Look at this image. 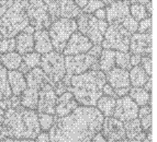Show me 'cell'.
<instances>
[{"instance_id":"cell-1","label":"cell","mask_w":157,"mask_h":142,"mask_svg":"<svg viewBox=\"0 0 157 142\" xmlns=\"http://www.w3.org/2000/svg\"><path fill=\"white\" fill-rule=\"evenodd\" d=\"M105 116L94 106H78L64 117H56L48 130L50 142H90L101 130Z\"/></svg>"},{"instance_id":"cell-2","label":"cell","mask_w":157,"mask_h":142,"mask_svg":"<svg viewBox=\"0 0 157 142\" xmlns=\"http://www.w3.org/2000/svg\"><path fill=\"white\" fill-rule=\"evenodd\" d=\"M41 132L37 113L22 105L5 111L0 134L16 139H35Z\"/></svg>"},{"instance_id":"cell-3","label":"cell","mask_w":157,"mask_h":142,"mask_svg":"<svg viewBox=\"0 0 157 142\" xmlns=\"http://www.w3.org/2000/svg\"><path fill=\"white\" fill-rule=\"evenodd\" d=\"M105 80V73L101 70H87L80 75H73L69 80L68 91L75 100L82 106H96L98 98L102 94Z\"/></svg>"},{"instance_id":"cell-4","label":"cell","mask_w":157,"mask_h":142,"mask_svg":"<svg viewBox=\"0 0 157 142\" xmlns=\"http://www.w3.org/2000/svg\"><path fill=\"white\" fill-rule=\"evenodd\" d=\"M29 25L24 0H16L0 18V33L3 37H14Z\"/></svg>"},{"instance_id":"cell-5","label":"cell","mask_w":157,"mask_h":142,"mask_svg":"<svg viewBox=\"0 0 157 142\" xmlns=\"http://www.w3.org/2000/svg\"><path fill=\"white\" fill-rule=\"evenodd\" d=\"M77 30L81 34L91 41L94 45H101L103 35L108 27V22L105 20H99L91 13H81L77 16L76 20Z\"/></svg>"},{"instance_id":"cell-6","label":"cell","mask_w":157,"mask_h":142,"mask_svg":"<svg viewBox=\"0 0 157 142\" xmlns=\"http://www.w3.org/2000/svg\"><path fill=\"white\" fill-rule=\"evenodd\" d=\"M76 31L77 23L75 19L59 18L53 21L47 30L53 48L58 53H63L67 41L71 36V34Z\"/></svg>"},{"instance_id":"cell-7","label":"cell","mask_w":157,"mask_h":142,"mask_svg":"<svg viewBox=\"0 0 157 142\" xmlns=\"http://www.w3.org/2000/svg\"><path fill=\"white\" fill-rule=\"evenodd\" d=\"M65 59V69L66 75L63 81L66 85H69V80L73 75H80L87 70H99L98 67V58L90 55L89 53L78 55H68L64 56Z\"/></svg>"},{"instance_id":"cell-8","label":"cell","mask_w":157,"mask_h":142,"mask_svg":"<svg viewBox=\"0 0 157 142\" xmlns=\"http://www.w3.org/2000/svg\"><path fill=\"white\" fill-rule=\"evenodd\" d=\"M40 67L50 79L52 86L63 80L66 75L64 55L56 50H52L47 54L42 55Z\"/></svg>"},{"instance_id":"cell-9","label":"cell","mask_w":157,"mask_h":142,"mask_svg":"<svg viewBox=\"0 0 157 142\" xmlns=\"http://www.w3.org/2000/svg\"><path fill=\"white\" fill-rule=\"evenodd\" d=\"M131 33H128L122 24H109L101 42V47L115 52H128Z\"/></svg>"},{"instance_id":"cell-10","label":"cell","mask_w":157,"mask_h":142,"mask_svg":"<svg viewBox=\"0 0 157 142\" xmlns=\"http://www.w3.org/2000/svg\"><path fill=\"white\" fill-rule=\"evenodd\" d=\"M24 8L29 24L34 30H47L50 27L52 20L43 0H24Z\"/></svg>"},{"instance_id":"cell-11","label":"cell","mask_w":157,"mask_h":142,"mask_svg":"<svg viewBox=\"0 0 157 142\" xmlns=\"http://www.w3.org/2000/svg\"><path fill=\"white\" fill-rule=\"evenodd\" d=\"M47 7L51 20L55 21L59 18L76 19L81 13V9L74 0H43Z\"/></svg>"},{"instance_id":"cell-12","label":"cell","mask_w":157,"mask_h":142,"mask_svg":"<svg viewBox=\"0 0 157 142\" xmlns=\"http://www.w3.org/2000/svg\"><path fill=\"white\" fill-rule=\"evenodd\" d=\"M139 106L128 95L121 96L115 101V107L112 116L121 122H128L131 119L137 118Z\"/></svg>"},{"instance_id":"cell-13","label":"cell","mask_w":157,"mask_h":142,"mask_svg":"<svg viewBox=\"0 0 157 142\" xmlns=\"http://www.w3.org/2000/svg\"><path fill=\"white\" fill-rule=\"evenodd\" d=\"M100 132L108 142H115L125 138L123 122L114 118L113 116L103 118Z\"/></svg>"},{"instance_id":"cell-14","label":"cell","mask_w":157,"mask_h":142,"mask_svg":"<svg viewBox=\"0 0 157 142\" xmlns=\"http://www.w3.org/2000/svg\"><path fill=\"white\" fill-rule=\"evenodd\" d=\"M92 45L94 44L88 37L85 36L84 34H81L79 31H76L71 34V36L67 41L62 54L64 56L85 54L91 48Z\"/></svg>"},{"instance_id":"cell-15","label":"cell","mask_w":157,"mask_h":142,"mask_svg":"<svg viewBox=\"0 0 157 142\" xmlns=\"http://www.w3.org/2000/svg\"><path fill=\"white\" fill-rule=\"evenodd\" d=\"M128 52L131 54L141 55H152L153 52V39L152 33H136L132 34L128 45Z\"/></svg>"},{"instance_id":"cell-16","label":"cell","mask_w":157,"mask_h":142,"mask_svg":"<svg viewBox=\"0 0 157 142\" xmlns=\"http://www.w3.org/2000/svg\"><path fill=\"white\" fill-rule=\"evenodd\" d=\"M107 5L105 21L108 24H121L130 14V3L128 0H117Z\"/></svg>"},{"instance_id":"cell-17","label":"cell","mask_w":157,"mask_h":142,"mask_svg":"<svg viewBox=\"0 0 157 142\" xmlns=\"http://www.w3.org/2000/svg\"><path fill=\"white\" fill-rule=\"evenodd\" d=\"M56 98H57V95H56L52 84L48 83V84L44 85V86L39 91L36 111H39V113L55 115Z\"/></svg>"},{"instance_id":"cell-18","label":"cell","mask_w":157,"mask_h":142,"mask_svg":"<svg viewBox=\"0 0 157 142\" xmlns=\"http://www.w3.org/2000/svg\"><path fill=\"white\" fill-rule=\"evenodd\" d=\"M79 106L78 102L75 100L71 92L66 91L63 94L57 96L55 104V116L56 117H64L68 114H71L73 111Z\"/></svg>"},{"instance_id":"cell-19","label":"cell","mask_w":157,"mask_h":142,"mask_svg":"<svg viewBox=\"0 0 157 142\" xmlns=\"http://www.w3.org/2000/svg\"><path fill=\"white\" fill-rule=\"evenodd\" d=\"M105 80L108 84H110L113 90L131 86L130 77H128V70L122 69L119 67H113L105 73Z\"/></svg>"},{"instance_id":"cell-20","label":"cell","mask_w":157,"mask_h":142,"mask_svg":"<svg viewBox=\"0 0 157 142\" xmlns=\"http://www.w3.org/2000/svg\"><path fill=\"white\" fill-rule=\"evenodd\" d=\"M24 77H25L28 88L34 89V90L40 91L44 85L48 84V83L51 84L50 79L47 78V75L44 73V71L41 69V67H35L30 69L24 75Z\"/></svg>"},{"instance_id":"cell-21","label":"cell","mask_w":157,"mask_h":142,"mask_svg":"<svg viewBox=\"0 0 157 142\" xmlns=\"http://www.w3.org/2000/svg\"><path fill=\"white\" fill-rule=\"evenodd\" d=\"M34 50L40 55H44L52 52L53 45L47 30H35L33 33Z\"/></svg>"},{"instance_id":"cell-22","label":"cell","mask_w":157,"mask_h":142,"mask_svg":"<svg viewBox=\"0 0 157 142\" xmlns=\"http://www.w3.org/2000/svg\"><path fill=\"white\" fill-rule=\"evenodd\" d=\"M8 82L12 95L19 96L28 88L25 77L19 70H8Z\"/></svg>"},{"instance_id":"cell-23","label":"cell","mask_w":157,"mask_h":142,"mask_svg":"<svg viewBox=\"0 0 157 142\" xmlns=\"http://www.w3.org/2000/svg\"><path fill=\"white\" fill-rule=\"evenodd\" d=\"M14 39H16V50L21 56L34 50L33 34L26 33V32L22 31L18 35L14 36Z\"/></svg>"},{"instance_id":"cell-24","label":"cell","mask_w":157,"mask_h":142,"mask_svg":"<svg viewBox=\"0 0 157 142\" xmlns=\"http://www.w3.org/2000/svg\"><path fill=\"white\" fill-rule=\"evenodd\" d=\"M124 130H125V138L128 139H137L143 141L146 132L143 131L139 118H134L128 122H124Z\"/></svg>"},{"instance_id":"cell-25","label":"cell","mask_w":157,"mask_h":142,"mask_svg":"<svg viewBox=\"0 0 157 142\" xmlns=\"http://www.w3.org/2000/svg\"><path fill=\"white\" fill-rule=\"evenodd\" d=\"M98 67H99V70H101L105 73L115 67V50L105 48L102 49L98 58Z\"/></svg>"},{"instance_id":"cell-26","label":"cell","mask_w":157,"mask_h":142,"mask_svg":"<svg viewBox=\"0 0 157 142\" xmlns=\"http://www.w3.org/2000/svg\"><path fill=\"white\" fill-rule=\"evenodd\" d=\"M130 83L132 86H144L146 81L148 80L149 75L145 72V70L142 68L141 65L133 66L128 71Z\"/></svg>"},{"instance_id":"cell-27","label":"cell","mask_w":157,"mask_h":142,"mask_svg":"<svg viewBox=\"0 0 157 142\" xmlns=\"http://www.w3.org/2000/svg\"><path fill=\"white\" fill-rule=\"evenodd\" d=\"M19 96H20V103L23 107L36 111L39 91L31 88H26Z\"/></svg>"},{"instance_id":"cell-28","label":"cell","mask_w":157,"mask_h":142,"mask_svg":"<svg viewBox=\"0 0 157 142\" xmlns=\"http://www.w3.org/2000/svg\"><path fill=\"white\" fill-rule=\"evenodd\" d=\"M128 96L137 104V106H144L151 104V93L143 86H133L128 91Z\"/></svg>"},{"instance_id":"cell-29","label":"cell","mask_w":157,"mask_h":142,"mask_svg":"<svg viewBox=\"0 0 157 142\" xmlns=\"http://www.w3.org/2000/svg\"><path fill=\"white\" fill-rule=\"evenodd\" d=\"M115 101H117V98L114 97H111V96H108V95H101L98 98L96 106H97V108L99 109L100 113L103 116L110 117L112 116L113 111H114Z\"/></svg>"},{"instance_id":"cell-30","label":"cell","mask_w":157,"mask_h":142,"mask_svg":"<svg viewBox=\"0 0 157 142\" xmlns=\"http://www.w3.org/2000/svg\"><path fill=\"white\" fill-rule=\"evenodd\" d=\"M0 62L7 70H18V68L20 67L22 62V56L19 53H17L16 50L1 54Z\"/></svg>"},{"instance_id":"cell-31","label":"cell","mask_w":157,"mask_h":142,"mask_svg":"<svg viewBox=\"0 0 157 142\" xmlns=\"http://www.w3.org/2000/svg\"><path fill=\"white\" fill-rule=\"evenodd\" d=\"M137 117H139V120L141 122L143 131H149L152 128V108H151V105L147 104V105L141 106V108H139Z\"/></svg>"},{"instance_id":"cell-32","label":"cell","mask_w":157,"mask_h":142,"mask_svg":"<svg viewBox=\"0 0 157 142\" xmlns=\"http://www.w3.org/2000/svg\"><path fill=\"white\" fill-rule=\"evenodd\" d=\"M12 95L8 82V70L0 64V101Z\"/></svg>"},{"instance_id":"cell-33","label":"cell","mask_w":157,"mask_h":142,"mask_svg":"<svg viewBox=\"0 0 157 142\" xmlns=\"http://www.w3.org/2000/svg\"><path fill=\"white\" fill-rule=\"evenodd\" d=\"M37 119H39V125L41 130L47 131L51 129V127L55 122L56 116L55 115H51V114L45 113H39L37 114Z\"/></svg>"},{"instance_id":"cell-34","label":"cell","mask_w":157,"mask_h":142,"mask_svg":"<svg viewBox=\"0 0 157 142\" xmlns=\"http://www.w3.org/2000/svg\"><path fill=\"white\" fill-rule=\"evenodd\" d=\"M130 57H131V54L128 52H115V66L122 69L130 70L132 68Z\"/></svg>"},{"instance_id":"cell-35","label":"cell","mask_w":157,"mask_h":142,"mask_svg":"<svg viewBox=\"0 0 157 142\" xmlns=\"http://www.w3.org/2000/svg\"><path fill=\"white\" fill-rule=\"evenodd\" d=\"M130 14L135 19L137 22H140L143 19L147 18L148 13L145 8V5H140V3H133L130 5Z\"/></svg>"},{"instance_id":"cell-36","label":"cell","mask_w":157,"mask_h":142,"mask_svg":"<svg viewBox=\"0 0 157 142\" xmlns=\"http://www.w3.org/2000/svg\"><path fill=\"white\" fill-rule=\"evenodd\" d=\"M22 61L29 67V69H32V68H35V67H40L41 55H40L39 53L34 52L33 50V52L23 55V56H22Z\"/></svg>"},{"instance_id":"cell-37","label":"cell","mask_w":157,"mask_h":142,"mask_svg":"<svg viewBox=\"0 0 157 142\" xmlns=\"http://www.w3.org/2000/svg\"><path fill=\"white\" fill-rule=\"evenodd\" d=\"M16 50V39L14 37H3L0 43V54H6Z\"/></svg>"},{"instance_id":"cell-38","label":"cell","mask_w":157,"mask_h":142,"mask_svg":"<svg viewBox=\"0 0 157 142\" xmlns=\"http://www.w3.org/2000/svg\"><path fill=\"white\" fill-rule=\"evenodd\" d=\"M121 24H122V26L125 28L128 33L134 34V33H136V32H137L139 22H137V21H136L135 19H134L133 16H131V14H128V16H126L125 19H124L123 22H122Z\"/></svg>"},{"instance_id":"cell-39","label":"cell","mask_w":157,"mask_h":142,"mask_svg":"<svg viewBox=\"0 0 157 142\" xmlns=\"http://www.w3.org/2000/svg\"><path fill=\"white\" fill-rule=\"evenodd\" d=\"M105 5L102 2L101 0H89L87 5H85L84 8L81 9V11L85 13H94V11H97L100 8H105Z\"/></svg>"},{"instance_id":"cell-40","label":"cell","mask_w":157,"mask_h":142,"mask_svg":"<svg viewBox=\"0 0 157 142\" xmlns=\"http://www.w3.org/2000/svg\"><path fill=\"white\" fill-rule=\"evenodd\" d=\"M137 32L139 33H152V19L151 16L143 19L139 22L137 26Z\"/></svg>"},{"instance_id":"cell-41","label":"cell","mask_w":157,"mask_h":142,"mask_svg":"<svg viewBox=\"0 0 157 142\" xmlns=\"http://www.w3.org/2000/svg\"><path fill=\"white\" fill-rule=\"evenodd\" d=\"M140 65L142 66V68L145 70V72L152 77L153 75V64H152V55H146V56H142L141 59V64Z\"/></svg>"},{"instance_id":"cell-42","label":"cell","mask_w":157,"mask_h":142,"mask_svg":"<svg viewBox=\"0 0 157 142\" xmlns=\"http://www.w3.org/2000/svg\"><path fill=\"white\" fill-rule=\"evenodd\" d=\"M16 0H0V18L2 14L10 8Z\"/></svg>"},{"instance_id":"cell-43","label":"cell","mask_w":157,"mask_h":142,"mask_svg":"<svg viewBox=\"0 0 157 142\" xmlns=\"http://www.w3.org/2000/svg\"><path fill=\"white\" fill-rule=\"evenodd\" d=\"M53 89H54V91H55V93L57 96L60 95V94H63L64 92H66V91H68V86L63 82V81H59V82L56 83V84L53 86Z\"/></svg>"},{"instance_id":"cell-44","label":"cell","mask_w":157,"mask_h":142,"mask_svg":"<svg viewBox=\"0 0 157 142\" xmlns=\"http://www.w3.org/2000/svg\"><path fill=\"white\" fill-rule=\"evenodd\" d=\"M102 94H105V95H108V96H111V97L118 98L117 97V95H115V92H114V90H113V88L110 84H108L107 82L105 83L103 88H102Z\"/></svg>"},{"instance_id":"cell-45","label":"cell","mask_w":157,"mask_h":142,"mask_svg":"<svg viewBox=\"0 0 157 142\" xmlns=\"http://www.w3.org/2000/svg\"><path fill=\"white\" fill-rule=\"evenodd\" d=\"M0 142H34L33 139H16V138L5 137L0 134Z\"/></svg>"},{"instance_id":"cell-46","label":"cell","mask_w":157,"mask_h":142,"mask_svg":"<svg viewBox=\"0 0 157 142\" xmlns=\"http://www.w3.org/2000/svg\"><path fill=\"white\" fill-rule=\"evenodd\" d=\"M34 142H50L48 132H46V131L40 132L36 137H35V139H34Z\"/></svg>"},{"instance_id":"cell-47","label":"cell","mask_w":157,"mask_h":142,"mask_svg":"<svg viewBox=\"0 0 157 142\" xmlns=\"http://www.w3.org/2000/svg\"><path fill=\"white\" fill-rule=\"evenodd\" d=\"M141 59H142V56H141V55L131 54V57H130V61H131L132 67H133V66L140 65V64H141Z\"/></svg>"},{"instance_id":"cell-48","label":"cell","mask_w":157,"mask_h":142,"mask_svg":"<svg viewBox=\"0 0 157 142\" xmlns=\"http://www.w3.org/2000/svg\"><path fill=\"white\" fill-rule=\"evenodd\" d=\"M92 14H94L97 19H99V20H105V8L98 9V10L94 11Z\"/></svg>"},{"instance_id":"cell-49","label":"cell","mask_w":157,"mask_h":142,"mask_svg":"<svg viewBox=\"0 0 157 142\" xmlns=\"http://www.w3.org/2000/svg\"><path fill=\"white\" fill-rule=\"evenodd\" d=\"M130 89H131V86H128V88H122V89H117V90H114L115 95H117V97H121V96L128 95Z\"/></svg>"},{"instance_id":"cell-50","label":"cell","mask_w":157,"mask_h":142,"mask_svg":"<svg viewBox=\"0 0 157 142\" xmlns=\"http://www.w3.org/2000/svg\"><path fill=\"white\" fill-rule=\"evenodd\" d=\"M90 142H108L107 140L105 139V137L102 136V133L101 132H98V133H96L94 136V138L91 139V141Z\"/></svg>"},{"instance_id":"cell-51","label":"cell","mask_w":157,"mask_h":142,"mask_svg":"<svg viewBox=\"0 0 157 142\" xmlns=\"http://www.w3.org/2000/svg\"><path fill=\"white\" fill-rule=\"evenodd\" d=\"M152 84H153L152 77H149V78H148V80L146 81V83L144 84V86H143V88H144L145 90L147 91V92H149V93H151V91H152Z\"/></svg>"},{"instance_id":"cell-52","label":"cell","mask_w":157,"mask_h":142,"mask_svg":"<svg viewBox=\"0 0 157 142\" xmlns=\"http://www.w3.org/2000/svg\"><path fill=\"white\" fill-rule=\"evenodd\" d=\"M18 70L19 71H20V72L21 73H23V75H25L26 72H28V71H29V67H28V66L25 65V64H24L23 61L21 62V65H20V67L18 68Z\"/></svg>"},{"instance_id":"cell-53","label":"cell","mask_w":157,"mask_h":142,"mask_svg":"<svg viewBox=\"0 0 157 142\" xmlns=\"http://www.w3.org/2000/svg\"><path fill=\"white\" fill-rule=\"evenodd\" d=\"M152 140H153V133H152V130H149V131H147L146 134H145L143 142H152Z\"/></svg>"},{"instance_id":"cell-54","label":"cell","mask_w":157,"mask_h":142,"mask_svg":"<svg viewBox=\"0 0 157 142\" xmlns=\"http://www.w3.org/2000/svg\"><path fill=\"white\" fill-rule=\"evenodd\" d=\"M130 5H133V3H140V5H146L147 2H149L151 0H128Z\"/></svg>"},{"instance_id":"cell-55","label":"cell","mask_w":157,"mask_h":142,"mask_svg":"<svg viewBox=\"0 0 157 142\" xmlns=\"http://www.w3.org/2000/svg\"><path fill=\"white\" fill-rule=\"evenodd\" d=\"M74 1H75V3H76V5H78L79 8L82 9L85 7V5H87V2H88L89 0H74Z\"/></svg>"},{"instance_id":"cell-56","label":"cell","mask_w":157,"mask_h":142,"mask_svg":"<svg viewBox=\"0 0 157 142\" xmlns=\"http://www.w3.org/2000/svg\"><path fill=\"white\" fill-rule=\"evenodd\" d=\"M145 8H146V11H147V13H148V16H152V14H153L152 2H151V1H149V2H147L146 5H145Z\"/></svg>"},{"instance_id":"cell-57","label":"cell","mask_w":157,"mask_h":142,"mask_svg":"<svg viewBox=\"0 0 157 142\" xmlns=\"http://www.w3.org/2000/svg\"><path fill=\"white\" fill-rule=\"evenodd\" d=\"M115 142H143V141L137 139H128V138H124V139L119 140V141H115Z\"/></svg>"},{"instance_id":"cell-58","label":"cell","mask_w":157,"mask_h":142,"mask_svg":"<svg viewBox=\"0 0 157 142\" xmlns=\"http://www.w3.org/2000/svg\"><path fill=\"white\" fill-rule=\"evenodd\" d=\"M3 115H5V111H3V109L1 108V107H0V128H1V125H2Z\"/></svg>"},{"instance_id":"cell-59","label":"cell","mask_w":157,"mask_h":142,"mask_svg":"<svg viewBox=\"0 0 157 142\" xmlns=\"http://www.w3.org/2000/svg\"><path fill=\"white\" fill-rule=\"evenodd\" d=\"M102 2L105 3V5H109V3H111V2H113V1H117V0H101Z\"/></svg>"},{"instance_id":"cell-60","label":"cell","mask_w":157,"mask_h":142,"mask_svg":"<svg viewBox=\"0 0 157 142\" xmlns=\"http://www.w3.org/2000/svg\"><path fill=\"white\" fill-rule=\"evenodd\" d=\"M2 38H3V36H2V34L0 33V43H1V41H2Z\"/></svg>"},{"instance_id":"cell-61","label":"cell","mask_w":157,"mask_h":142,"mask_svg":"<svg viewBox=\"0 0 157 142\" xmlns=\"http://www.w3.org/2000/svg\"><path fill=\"white\" fill-rule=\"evenodd\" d=\"M0 60H1V54H0ZM0 64H1V62H0Z\"/></svg>"}]
</instances>
